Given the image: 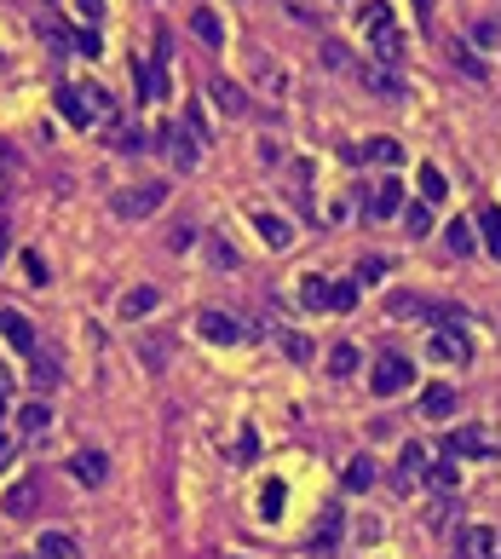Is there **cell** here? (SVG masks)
Returning <instances> with one entry per match:
<instances>
[{
  "label": "cell",
  "instance_id": "37",
  "mask_svg": "<svg viewBox=\"0 0 501 559\" xmlns=\"http://www.w3.org/2000/svg\"><path fill=\"white\" fill-rule=\"evenodd\" d=\"M427 478H432L438 490H456V485H461V468H456V456H444V461H438V468H432Z\"/></svg>",
  "mask_w": 501,
  "mask_h": 559
},
{
  "label": "cell",
  "instance_id": "40",
  "mask_svg": "<svg viewBox=\"0 0 501 559\" xmlns=\"http://www.w3.org/2000/svg\"><path fill=\"white\" fill-rule=\"evenodd\" d=\"M260 514H265V519L283 514V485H265V490H260Z\"/></svg>",
  "mask_w": 501,
  "mask_h": 559
},
{
  "label": "cell",
  "instance_id": "10",
  "mask_svg": "<svg viewBox=\"0 0 501 559\" xmlns=\"http://www.w3.org/2000/svg\"><path fill=\"white\" fill-rule=\"evenodd\" d=\"M35 502H41V485H35V478H18V485L0 496V514H6V519H29Z\"/></svg>",
  "mask_w": 501,
  "mask_h": 559
},
{
  "label": "cell",
  "instance_id": "8",
  "mask_svg": "<svg viewBox=\"0 0 501 559\" xmlns=\"http://www.w3.org/2000/svg\"><path fill=\"white\" fill-rule=\"evenodd\" d=\"M254 231H260V242L271 248V254H283V248L294 242V225L283 220V213H271V208H254Z\"/></svg>",
  "mask_w": 501,
  "mask_h": 559
},
{
  "label": "cell",
  "instance_id": "11",
  "mask_svg": "<svg viewBox=\"0 0 501 559\" xmlns=\"http://www.w3.org/2000/svg\"><path fill=\"white\" fill-rule=\"evenodd\" d=\"M0 340L18 352H35V323H29L24 312H12V306H0Z\"/></svg>",
  "mask_w": 501,
  "mask_h": 559
},
{
  "label": "cell",
  "instance_id": "4",
  "mask_svg": "<svg viewBox=\"0 0 501 559\" xmlns=\"http://www.w3.org/2000/svg\"><path fill=\"white\" fill-rule=\"evenodd\" d=\"M196 335L213 340V346H237L248 329H242V317H231V312H219V306H208V312H196Z\"/></svg>",
  "mask_w": 501,
  "mask_h": 559
},
{
  "label": "cell",
  "instance_id": "14",
  "mask_svg": "<svg viewBox=\"0 0 501 559\" xmlns=\"http://www.w3.org/2000/svg\"><path fill=\"white\" fill-rule=\"evenodd\" d=\"M162 145H167V162H174L179 174H191L196 156H202V150H196V138H191V133H179V128H162Z\"/></svg>",
  "mask_w": 501,
  "mask_h": 559
},
{
  "label": "cell",
  "instance_id": "21",
  "mask_svg": "<svg viewBox=\"0 0 501 559\" xmlns=\"http://www.w3.org/2000/svg\"><path fill=\"white\" fill-rule=\"evenodd\" d=\"M35 559H81V548H75V536H70V531H41Z\"/></svg>",
  "mask_w": 501,
  "mask_h": 559
},
{
  "label": "cell",
  "instance_id": "36",
  "mask_svg": "<svg viewBox=\"0 0 501 559\" xmlns=\"http://www.w3.org/2000/svg\"><path fill=\"white\" fill-rule=\"evenodd\" d=\"M444 242H449V254H473V225H444Z\"/></svg>",
  "mask_w": 501,
  "mask_h": 559
},
{
  "label": "cell",
  "instance_id": "16",
  "mask_svg": "<svg viewBox=\"0 0 501 559\" xmlns=\"http://www.w3.org/2000/svg\"><path fill=\"white\" fill-rule=\"evenodd\" d=\"M70 473L81 478V485L92 490V485H104L109 478V461H104V450H75V461H70Z\"/></svg>",
  "mask_w": 501,
  "mask_h": 559
},
{
  "label": "cell",
  "instance_id": "9",
  "mask_svg": "<svg viewBox=\"0 0 501 559\" xmlns=\"http://www.w3.org/2000/svg\"><path fill=\"white\" fill-rule=\"evenodd\" d=\"M357 81H364L369 92H381V99H392V104L403 99V92H410V87H403L386 64H374V58H364V64H357Z\"/></svg>",
  "mask_w": 501,
  "mask_h": 559
},
{
  "label": "cell",
  "instance_id": "52",
  "mask_svg": "<svg viewBox=\"0 0 501 559\" xmlns=\"http://www.w3.org/2000/svg\"><path fill=\"white\" fill-rule=\"evenodd\" d=\"M0 415H6V386H0Z\"/></svg>",
  "mask_w": 501,
  "mask_h": 559
},
{
  "label": "cell",
  "instance_id": "38",
  "mask_svg": "<svg viewBox=\"0 0 501 559\" xmlns=\"http://www.w3.org/2000/svg\"><path fill=\"white\" fill-rule=\"evenodd\" d=\"M184 128H191V138H196V145H208V138H213V128H208V116H202L196 104H184Z\"/></svg>",
  "mask_w": 501,
  "mask_h": 559
},
{
  "label": "cell",
  "instance_id": "13",
  "mask_svg": "<svg viewBox=\"0 0 501 559\" xmlns=\"http://www.w3.org/2000/svg\"><path fill=\"white\" fill-rule=\"evenodd\" d=\"M403 202H410V196H403V185L398 179H381L369 191V213H374V220H392V213H403Z\"/></svg>",
  "mask_w": 501,
  "mask_h": 559
},
{
  "label": "cell",
  "instance_id": "45",
  "mask_svg": "<svg viewBox=\"0 0 501 559\" xmlns=\"http://www.w3.org/2000/svg\"><path fill=\"white\" fill-rule=\"evenodd\" d=\"M24 271H29V283H35V289L46 283V260L41 254H24Z\"/></svg>",
  "mask_w": 501,
  "mask_h": 559
},
{
  "label": "cell",
  "instance_id": "25",
  "mask_svg": "<svg viewBox=\"0 0 501 559\" xmlns=\"http://www.w3.org/2000/svg\"><path fill=\"white\" fill-rule=\"evenodd\" d=\"M340 525H346V519H340V507H328V514L317 519V531H311V554H328V548H335V542H340Z\"/></svg>",
  "mask_w": 501,
  "mask_h": 559
},
{
  "label": "cell",
  "instance_id": "34",
  "mask_svg": "<svg viewBox=\"0 0 501 559\" xmlns=\"http://www.w3.org/2000/svg\"><path fill=\"white\" fill-rule=\"evenodd\" d=\"M478 450H484L478 432H449L444 439V456H478Z\"/></svg>",
  "mask_w": 501,
  "mask_h": 559
},
{
  "label": "cell",
  "instance_id": "20",
  "mask_svg": "<svg viewBox=\"0 0 501 559\" xmlns=\"http://www.w3.org/2000/svg\"><path fill=\"white\" fill-rule=\"evenodd\" d=\"M328 300H335V283H328V277H300V306L306 312H328Z\"/></svg>",
  "mask_w": 501,
  "mask_h": 559
},
{
  "label": "cell",
  "instance_id": "48",
  "mask_svg": "<svg viewBox=\"0 0 501 559\" xmlns=\"http://www.w3.org/2000/svg\"><path fill=\"white\" fill-rule=\"evenodd\" d=\"M75 12H81L87 24H99V18H104V0H75Z\"/></svg>",
  "mask_w": 501,
  "mask_h": 559
},
{
  "label": "cell",
  "instance_id": "51",
  "mask_svg": "<svg viewBox=\"0 0 501 559\" xmlns=\"http://www.w3.org/2000/svg\"><path fill=\"white\" fill-rule=\"evenodd\" d=\"M12 196V179H6V167H0V202H6Z\"/></svg>",
  "mask_w": 501,
  "mask_h": 559
},
{
  "label": "cell",
  "instance_id": "46",
  "mask_svg": "<svg viewBox=\"0 0 501 559\" xmlns=\"http://www.w3.org/2000/svg\"><path fill=\"white\" fill-rule=\"evenodd\" d=\"M75 52H87V58H99L104 46H99V35H92V29H81V35H75Z\"/></svg>",
  "mask_w": 501,
  "mask_h": 559
},
{
  "label": "cell",
  "instance_id": "7",
  "mask_svg": "<svg viewBox=\"0 0 501 559\" xmlns=\"http://www.w3.org/2000/svg\"><path fill=\"white\" fill-rule=\"evenodd\" d=\"M496 548H501V531H490V525H467V531L456 536L461 559H496Z\"/></svg>",
  "mask_w": 501,
  "mask_h": 559
},
{
  "label": "cell",
  "instance_id": "31",
  "mask_svg": "<svg viewBox=\"0 0 501 559\" xmlns=\"http://www.w3.org/2000/svg\"><path fill=\"white\" fill-rule=\"evenodd\" d=\"M109 150H121V156H138V150H145V133H138V128H109Z\"/></svg>",
  "mask_w": 501,
  "mask_h": 559
},
{
  "label": "cell",
  "instance_id": "5",
  "mask_svg": "<svg viewBox=\"0 0 501 559\" xmlns=\"http://www.w3.org/2000/svg\"><path fill=\"white\" fill-rule=\"evenodd\" d=\"M369 386H374V398H398L403 386H410V358H398V352H386V358L374 364Z\"/></svg>",
  "mask_w": 501,
  "mask_h": 559
},
{
  "label": "cell",
  "instance_id": "35",
  "mask_svg": "<svg viewBox=\"0 0 501 559\" xmlns=\"http://www.w3.org/2000/svg\"><path fill=\"white\" fill-rule=\"evenodd\" d=\"M357 369V346H346V340H340L335 352H328V375H352Z\"/></svg>",
  "mask_w": 501,
  "mask_h": 559
},
{
  "label": "cell",
  "instance_id": "32",
  "mask_svg": "<svg viewBox=\"0 0 501 559\" xmlns=\"http://www.w3.org/2000/svg\"><path fill=\"white\" fill-rule=\"evenodd\" d=\"M438 306H427L421 294H392V317H432Z\"/></svg>",
  "mask_w": 501,
  "mask_h": 559
},
{
  "label": "cell",
  "instance_id": "47",
  "mask_svg": "<svg viewBox=\"0 0 501 559\" xmlns=\"http://www.w3.org/2000/svg\"><path fill=\"white\" fill-rule=\"evenodd\" d=\"M254 450H260V439H254V427H242V439H237V456H242V461H254Z\"/></svg>",
  "mask_w": 501,
  "mask_h": 559
},
{
  "label": "cell",
  "instance_id": "39",
  "mask_svg": "<svg viewBox=\"0 0 501 559\" xmlns=\"http://www.w3.org/2000/svg\"><path fill=\"white\" fill-rule=\"evenodd\" d=\"M167 248H174V254H191V248H196V225H174V231H167Z\"/></svg>",
  "mask_w": 501,
  "mask_h": 559
},
{
  "label": "cell",
  "instance_id": "44",
  "mask_svg": "<svg viewBox=\"0 0 501 559\" xmlns=\"http://www.w3.org/2000/svg\"><path fill=\"white\" fill-rule=\"evenodd\" d=\"M323 64H328V70H346V64H352V58H346V46H335V41H328V46H323Z\"/></svg>",
  "mask_w": 501,
  "mask_h": 559
},
{
  "label": "cell",
  "instance_id": "42",
  "mask_svg": "<svg viewBox=\"0 0 501 559\" xmlns=\"http://www.w3.org/2000/svg\"><path fill=\"white\" fill-rule=\"evenodd\" d=\"M357 306V283H335V300H328V312H352Z\"/></svg>",
  "mask_w": 501,
  "mask_h": 559
},
{
  "label": "cell",
  "instance_id": "22",
  "mask_svg": "<svg viewBox=\"0 0 501 559\" xmlns=\"http://www.w3.org/2000/svg\"><path fill=\"white\" fill-rule=\"evenodd\" d=\"M191 35L208 41V46H225V24H219L213 6H196V12H191Z\"/></svg>",
  "mask_w": 501,
  "mask_h": 559
},
{
  "label": "cell",
  "instance_id": "49",
  "mask_svg": "<svg viewBox=\"0 0 501 559\" xmlns=\"http://www.w3.org/2000/svg\"><path fill=\"white\" fill-rule=\"evenodd\" d=\"M478 41H501V18H484L478 24Z\"/></svg>",
  "mask_w": 501,
  "mask_h": 559
},
{
  "label": "cell",
  "instance_id": "41",
  "mask_svg": "<svg viewBox=\"0 0 501 559\" xmlns=\"http://www.w3.org/2000/svg\"><path fill=\"white\" fill-rule=\"evenodd\" d=\"M381 277H386V260H381V254L357 260V283H381Z\"/></svg>",
  "mask_w": 501,
  "mask_h": 559
},
{
  "label": "cell",
  "instance_id": "3",
  "mask_svg": "<svg viewBox=\"0 0 501 559\" xmlns=\"http://www.w3.org/2000/svg\"><path fill=\"white\" fill-rule=\"evenodd\" d=\"M162 202H167V185H128V191H116V196H109V213H116V220H150V213L156 208H162Z\"/></svg>",
  "mask_w": 501,
  "mask_h": 559
},
{
  "label": "cell",
  "instance_id": "18",
  "mask_svg": "<svg viewBox=\"0 0 501 559\" xmlns=\"http://www.w3.org/2000/svg\"><path fill=\"white\" fill-rule=\"evenodd\" d=\"M167 358H174V340H167V335H145V340H138V364H145L150 375H162Z\"/></svg>",
  "mask_w": 501,
  "mask_h": 559
},
{
  "label": "cell",
  "instance_id": "50",
  "mask_svg": "<svg viewBox=\"0 0 501 559\" xmlns=\"http://www.w3.org/2000/svg\"><path fill=\"white\" fill-rule=\"evenodd\" d=\"M12 450H18V444H12L6 432H0V468H6V461H12Z\"/></svg>",
  "mask_w": 501,
  "mask_h": 559
},
{
  "label": "cell",
  "instance_id": "29",
  "mask_svg": "<svg viewBox=\"0 0 501 559\" xmlns=\"http://www.w3.org/2000/svg\"><path fill=\"white\" fill-rule=\"evenodd\" d=\"M18 427H24V432H46V427H52V410H46L41 398L24 403V410H18Z\"/></svg>",
  "mask_w": 501,
  "mask_h": 559
},
{
  "label": "cell",
  "instance_id": "1",
  "mask_svg": "<svg viewBox=\"0 0 501 559\" xmlns=\"http://www.w3.org/2000/svg\"><path fill=\"white\" fill-rule=\"evenodd\" d=\"M364 35H369L374 64L392 70L398 58H403V29H398V18H392V6H386V0H369V6H364Z\"/></svg>",
  "mask_w": 501,
  "mask_h": 559
},
{
  "label": "cell",
  "instance_id": "27",
  "mask_svg": "<svg viewBox=\"0 0 501 559\" xmlns=\"http://www.w3.org/2000/svg\"><path fill=\"white\" fill-rule=\"evenodd\" d=\"M478 231H484V248L501 260V208L490 202V208H478Z\"/></svg>",
  "mask_w": 501,
  "mask_h": 559
},
{
  "label": "cell",
  "instance_id": "30",
  "mask_svg": "<svg viewBox=\"0 0 501 559\" xmlns=\"http://www.w3.org/2000/svg\"><path fill=\"white\" fill-rule=\"evenodd\" d=\"M374 485V461L369 456H352L346 461V490H369Z\"/></svg>",
  "mask_w": 501,
  "mask_h": 559
},
{
  "label": "cell",
  "instance_id": "15",
  "mask_svg": "<svg viewBox=\"0 0 501 559\" xmlns=\"http://www.w3.org/2000/svg\"><path fill=\"white\" fill-rule=\"evenodd\" d=\"M346 162H386V167H398L403 162V145H398V138H369V145H352L346 150Z\"/></svg>",
  "mask_w": 501,
  "mask_h": 559
},
{
  "label": "cell",
  "instance_id": "12",
  "mask_svg": "<svg viewBox=\"0 0 501 559\" xmlns=\"http://www.w3.org/2000/svg\"><path fill=\"white\" fill-rule=\"evenodd\" d=\"M421 478H427V450H421V444H403V456H398V473H392V485H398L403 496H410V490L421 485Z\"/></svg>",
  "mask_w": 501,
  "mask_h": 559
},
{
  "label": "cell",
  "instance_id": "17",
  "mask_svg": "<svg viewBox=\"0 0 501 559\" xmlns=\"http://www.w3.org/2000/svg\"><path fill=\"white\" fill-rule=\"evenodd\" d=\"M156 306H162V294H156L150 283H138V289H128V294H121V300H116V312H121V317L133 323V317H150Z\"/></svg>",
  "mask_w": 501,
  "mask_h": 559
},
{
  "label": "cell",
  "instance_id": "23",
  "mask_svg": "<svg viewBox=\"0 0 501 559\" xmlns=\"http://www.w3.org/2000/svg\"><path fill=\"white\" fill-rule=\"evenodd\" d=\"M432 364H467V358H473V346H467V340L461 335H432Z\"/></svg>",
  "mask_w": 501,
  "mask_h": 559
},
{
  "label": "cell",
  "instance_id": "54",
  "mask_svg": "<svg viewBox=\"0 0 501 559\" xmlns=\"http://www.w3.org/2000/svg\"><path fill=\"white\" fill-rule=\"evenodd\" d=\"M0 254H6V231H0Z\"/></svg>",
  "mask_w": 501,
  "mask_h": 559
},
{
  "label": "cell",
  "instance_id": "6",
  "mask_svg": "<svg viewBox=\"0 0 501 559\" xmlns=\"http://www.w3.org/2000/svg\"><path fill=\"white\" fill-rule=\"evenodd\" d=\"M208 99L219 104V116H231V121H242L248 110H254V104H248V92H242L237 81H225V75H213V81H208Z\"/></svg>",
  "mask_w": 501,
  "mask_h": 559
},
{
  "label": "cell",
  "instance_id": "26",
  "mask_svg": "<svg viewBox=\"0 0 501 559\" xmlns=\"http://www.w3.org/2000/svg\"><path fill=\"white\" fill-rule=\"evenodd\" d=\"M398 220H403V231H410V237H427V231H432V208H427V202H403Z\"/></svg>",
  "mask_w": 501,
  "mask_h": 559
},
{
  "label": "cell",
  "instance_id": "33",
  "mask_svg": "<svg viewBox=\"0 0 501 559\" xmlns=\"http://www.w3.org/2000/svg\"><path fill=\"white\" fill-rule=\"evenodd\" d=\"M421 410H427V415H449V410H456V386H432V393L421 398Z\"/></svg>",
  "mask_w": 501,
  "mask_h": 559
},
{
  "label": "cell",
  "instance_id": "19",
  "mask_svg": "<svg viewBox=\"0 0 501 559\" xmlns=\"http://www.w3.org/2000/svg\"><path fill=\"white\" fill-rule=\"evenodd\" d=\"M29 381H35V393H52V386L58 381H64V375H58V358H52V352H29Z\"/></svg>",
  "mask_w": 501,
  "mask_h": 559
},
{
  "label": "cell",
  "instance_id": "43",
  "mask_svg": "<svg viewBox=\"0 0 501 559\" xmlns=\"http://www.w3.org/2000/svg\"><path fill=\"white\" fill-rule=\"evenodd\" d=\"M456 64H461L467 75H484V64H478V52H473V46H461V41H456Z\"/></svg>",
  "mask_w": 501,
  "mask_h": 559
},
{
  "label": "cell",
  "instance_id": "2",
  "mask_svg": "<svg viewBox=\"0 0 501 559\" xmlns=\"http://www.w3.org/2000/svg\"><path fill=\"white\" fill-rule=\"evenodd\" d=\"M109 110H116V104H109L104 87H64L58 92V116H64L70 128H99Z\"/></svg>",
  "mask_w": 501,
  "mask_h": 559
},
{
  "label": "cell",
  "instance_id": "28",
  "mask_svg": "<svg viewBox=\"0 0 501 559\" xmlns=\"http://www.w3.org/2000/svg\"><path fill=\"white\" fill-rule=\"evenodd\" d=\"M444 196H449V179H444V174H438V167L427 162V167H421V202L432 208V202H444Z\"/></svg>",
  "mask_w": 501,
  "mask_h": 559
},
{
  "label": "cell",
  "instance_id": "24",
  "mask_svg": "<svg viewBox=\"0 0 501 559\" xmlns=\"http://www.w3.org/2000/svg\"><path fill=\"white\" fill-rule=\"evenodd\" d=\"M254 81L271 92V99H288V70L271 64V58H254Z\"/></svg>",
  "mask_w": 501,
  "mask_h": 559
},
{
  "label": "cell",
  "instance_id": "53",
  "mask_svg": "<svg viewBox=\"0 0 501 559\" xmlns=\"http://www.w3.org/2000/svg\"><path fill=\"white\" fill-rule=\"evenodd\" d=\"M415 12H421V18H427V0H415Z\"/></svg>",
  "mask_w": 501,
  "mask_h": 559
}]
</instances>
